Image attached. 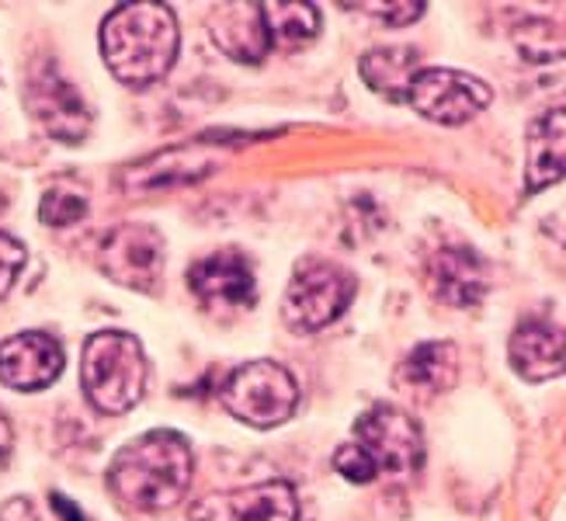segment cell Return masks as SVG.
Here are the masks:
<instances>
[{
    "label": "cell",
    "mask_w": 566,
    "mask_h": 521,
    "mask_svg": "<svg viewBox=\"0 0 566 521\" xmlns=\"http://www.w3.org/2000/svg\"><path fill=\"white\" fill-rule=\"evenodd\" d=\"M191 466V449L178 431H146L115 456L108 487L133 511H167L188 493Z\"/></svg>",
    "instance_id": "6da1fadb"
},
{
    "label": "cell",
    "mask_w": 566,
    "mask_h": 521,
    "mask_svg": "<svg viewBox=\"0 0 566 521\" xmlns=\"http://www.w3.org/2000/svg\"><path fill=\"white\" fill-rule=\"evenodd\" d=\"M102 53L122 84H157L178 60V18L167 4H122L102 24Z\"/></svg>",
    "instance_id": "7a4b0ae2"
},
{
    "label": "cell",
    "mask_w": 566,
    "mask_h": 521,
    "mask_svg": "<svg viewBox=\"0 0 566 521\" xmlns=\"http://www.w3.org/2000/svg\"><path fill=\"white\" fill-rule=\"evenodd\" d=\"M424 462V435L400 407H373L358 417L355 438L340 445L334 466L352 483H373L379 473L410 477Z\"/></svg>",
    "instance_id": "3957f363"
},
{
    "label": "cell",
    "mask_w": 566,
    "mask_h": 521,
    "mask_svg": "<svg viewBox=\"0 0 566 521\" xmlns=\"http://www.w3.org/2000/svg\"><path fill=\"white\" fill-rule=\"evenodd\" d=\"M81 379L87 400L102 414H126L143 400L146 389V358L133 334L102 331L87 337Z\"/></svg>",
    "instance_id": "277c9868"
},
{
    "label": "cell",
    "mask_w": 566,
    "mask_h": 521,
    "mask_svg": "<svg viewBox=\"0 0 566 521\" xmlns=\"http://www.w3.org/2000/svg\"><path fill=\"white\" fill-rule=\"evenodd\" d=\"M223 404L251 428H279L300 407V383L279 362H248L223 383Z\"/></svg>",
    "instance_id": "5b68a950"
},
{
    "label": "cell",
    "mask_w": 566,
    "mask_h": 521,
    "mask_svg": "<svg viewBox=\"0 0 566 521\" xmlns=\"http://www.w3.org/2000/svg\"><path fill=\"white\" fill-rule=\"evenodd\" d=\"M355 282L337 264H303L285 292V320L295 331H324L348 310Z\"/></svg>",
    "instance_id": "8992f818"
},
{
    "label": "cell",
    "mask_w": 566,
    "mask_h": 521,
    "mask_svg": "<svg viewBox=\"0 0 566 521\" xmlns=\"http://www.w3.org/2000/svg\"><path fill=\"white\" fill-rule=\"evenodd\" d=\"M407 102L417 108V115L441 122V126H462L490 105V87L473 73L431 66L413 77Z\"/></svg>",
    "instance_id": "52a82bcc"
},
{
    "label": "cell",
    "mask_w": 566,
    "mask_h": 521,
    "mask_svg": "<svg viewBox=\"0 0 566 521\" xmlns=\"http://www.w3.org/2000/svg\"><path fill=\"white\" fill-rule=\"evenodd\" d=\"M102 271L126 289L150 292L164 275V240L146 222H122L102 243Z\"/></svg>",
    "instance_id": "ba28073f"
},
{
    "label": "cell",
    "mask_w": 566,
    "mask_h": 521,
    "mask_svg": "<svg viewBox=\"0 0 566 521\" xmlns=\"http://www.w3.org/2000/svg\"><path fill=\"white\" fill-rule=\"evenodd\" d=\"M188 521H300V493L289 480L212 493L188 511Z\"/></svg>",
    "instance_id": "9c48e42d"
},
{
    "label": "cell",
    "mask_w": 566,
    "mask_h": 521,
    "mask_svg": "<svg viewBox=\"0 0 566 521\" xmlns=\"http://www.w3.org/2000/svg\"><path fill=\"white\" fill-rule=\"evenodd\" d=\"M29 108L49 136L63 143H81L91 129V112L70 81L60 77L53 63H42L29 81Z\"/></svg>",
    "instance_id": "30bf717a"
},
{
    "label": "cell",
    "mask_w": 566,
    "mask_h": 521,
    "mask_svg": "<svg viewBox=\"0 0 566 521\" xmlns=\"http://www.w3.org/2000/svg\"><path fill=\"white\" fill-rule=\"evenodd\" d=\"M63 372V347L56 337L42 331H24L18 337H8L0 344V383L32 393L56 383Z\"/></svg>",
    "instance_id": "8fae6325"
},
{
    "label": "cell",
    "mask_w": 566,
    "mask_h": 521,
    "mask_svg": "<svg viewBox=\"0 0 566 521\" xmlns=\"http://www.w3.org/2000/svg\"><path fill=\"white\" fill-rule=\"evenodd\" d=\"M219 157L223 154H219L216 146L209 150L206 143L170 146V150H160V154L122 170V185L133 188V191H154V188H167V185L199 181L209 170H216Z\"/></svg>",
    "instance_id": "7c38bea8"
},
{
    "label": "cell",
    "mask_w": 566,
    "mask_h": 521,
    "mask_svg": "<svg viewBox=\"0 0 566 521\" xmlns=\"http://www.w3.org/2000/svg\"><path fill=\"white\" fill-rule=\"evenodd\" d=\"M188 285L212 310H243L254 303V275L243 258L223 251L188 271Z\"/></svg>",
    "instance_id": "4fadbf2b"
},
{
    "label": "cell",
    "mask_w": 566,
    "mask_h": 521,
    "mask_svg": "<svg viewBox=\"0 0 566 521\" xmlns=\"http://www.w3.org/2000/svg\"><path fill=\"white\" fill-rule=\"evenodd\" d=\"M511 365L528 383H546L566 372V331L546 320H525L511 334Z\"/></svg>",
    "instance_id": "5bb4252c"
},
{
    "label": "cell",
    "mask_w": 566,
    "mask_h": 521,
    "mask_svg": "<svg viewBox=\"0 0 566 521\" xmlns=\"http://www.w3.org/2000/svg\"><path fill=\"white\" fill-rule=\"evenodd\" d=\"M428 282L441 303L470 310L486 292V268L470 247H441L428 264Z\"/></svg>",
    "instance_id": "9a60e30c"
},
{
    "label": "cell",
    "mask_w": 566,
    "mask_h": 521,
    "mask_svg": "<svg viewBox=\"0 0 566 521\" xmlns=\"http://www.w3.org/2000/svg\"><path fill=\"white\" fill-rule=\"evenodd\" d=\"M209 35L230 60H240V63H261L268 45H272L268 29H264L261 4H219V8H212Z\"/></svg>",
    "instance_id": "2e32d148"
},
{
    "label": "cell",
    "mask_w": 566,
    "mask_h": 521,
    "mask_svg": "<svg viewBox=\"0 0 566 521\" xmlns=\"http://www.w3.org/2000/svg\"><path fill=\"white\" fill-rule=\"evenodd\" d=\"M566 178V108L538 115L528 129V164L525 188L543 191Z\"/></svg>",
    "instance_id": "e0dca14e"
},
{
    "label": "cell",
    "mask_w": 566,
    "mask_h": 521,
    "mask_svg": "<svg viewBox=\"0 0 566 521\" xmlns=\"http://www.w3.org/2000/svg\"><path fill=\"white\" fill-rule=\"evenodd\" d=\"M417 73H421V56L410 45H382L361 56L365 84L389 102H407Z\"/></svg>",
    "instance_id": "ac0fdd59"
},
{
    "label": "cell",
    "mask_w": 566,
    "mask_h": 521,
    "mask_svg": "<svg viewBox=\"0 0 566 521\" xmlns=\"http://www.w3.org/2000/svg\"><path fill=\"white\" fill-rule=\"evenodd\" d=\"M455 376H459V355L449 341L417 344L400 368V383L424 396L446 393L449 386H455Z\"/></svg>",
    "instance_id": "d6986e66"
},
{
    "label": "cell",
    "mask_w": 566,
    "mask_h": 521,
    "mask_svg": "<svg viewBox=\"0 0 566 521\" xmlns=\"http://www.w3.org/2000/svg\"><path fill=\"white\" fill-rule=\"evenodd\" d=\"M268 39L282 45H306L319 32V11L313 4H261Z\"/></svg>",
    "instance_id": "ffe728a7"
},
{
    "label": "cell",
    "mask_w": 566,
    "mask_h": 521,
    "mask_svg": "<svg viewBox=\"0 0 566 521\" xmlns=\"http://www.w3.org/2000/svg\"><path fill=\"white\" fill-rule=\"evenodd\" d=\"M514 45L528 63H556L566 56V29L546 18H528L514 29Z\"/></svg>",
    "instance_id": "44dd1931"
},
{
    "label": "cell",
    "mask_w": 566,
    "mask_h": 521,
    "mask_svg": "<svg viewBox=\"0 0 566 521\" xmlns=\"http://www.w3.org/2000/svg\"><path fill=\"white\" fill-rule=\"evenodd\" d=\"M84 216H87V198L70 188H49L39 206V219L45 227H73Z\"/></svg>",
    "instance_id": "7402d4cb"
},
{
    "label": "cell",
    "mask_w": 566,
    "mask_h": 521,
    "mask_svg": "<svg viewBox=\"0 0 566 521\" xmlns=\"http://www.w3.org/2000/svg\"><path fill=\"white\" fill-rule=\"evenodd\" d=\"M21 268H24V247L14 237L0 233V300H4L11 285L18 282Z\"/></svg>",
    "instance_id": "603a6c76"
},
{
    "label": "cell",
    "mask_w": 566,
    "mask_h": 521,
    "mask_svg": "<svg viewBox=\"0 0 566 521\" xmlns=\"http://www.w3.org/2000/svg\"><path fill=\"white\" fill-rule=\"evenodd\" d=\"M355 11L373 14L386 24H410L424 14V4H355Z\"/></svg>",
    "instance_id": "cb8c5ba5"
},
{
    "label": "cell",
    "mask_w": 566,
    "mask_h": 521,
    "mask_svg": "<svg viewBox=\"0 0 566 521\" xmlns=\"http://www.w3.org/2000/svg\"><path fill=\"white\" fill-rule=\"evenodd\" d=\"M0 521H39V514L29 498H11L4 508H0Z\"/></svg>",
    "instance_id": "d4e9b609"
},
{
    "label": "cell",
    "mask_w": 566,
    "mask_h": 521,
    "mask_svg": "<svg viewBox=\"0 0 566 521\" xmlns=\"http://www.w3.org/2000/svg\"><path fill=\"white\" fill-rule=\"evenodd\" d=\"M11 445H14V431H11V420L4 417V410H0V466L8 462L11 456Z\"/></svg>",
    "instance_id": "484cf974"
},
{
    "label": "cell",
    "mask_w": 566,
    "mask_h": 521,
    "mask_svg": "<svg viewBox=\"0 0 566 521\" xmlns=\"http://www.w3.org/2000/svg\"><path fill=\"white\" fill-rule=\"evenodd\" d=\"M53 508H56V514L63 518V521H87L77 508H73L66 498H60V493H53Z\"/></svg>",
    "instance_id": "4316f807"
}]
</instances>
